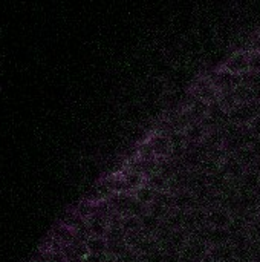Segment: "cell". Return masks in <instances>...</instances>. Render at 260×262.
<instances>
[{
  "mask_svg": "<svg viewBox=\"0 0 260 262\" xmlns=\"http://www.w3.org/2000/svg\"><path fill=\"white\" fill-rule=\"evenodd\" d=\"M192 94L196 100H201L207 104H213L218 101L221 92L211 81L208 75H199L193 80L192 83Z\"/></svg>",
  "mask_w": 260,
  "mask_h": 262,
  "instance_id": "cell-1",
  "label": "cell"
},
{
  "mask_svg": "<svg viewBox=\"0 0 260 262\" xmlns=\"http://www.w3.org/2000/svg\"><path fill=\"white\" fill-rule=\"evenodd\" d=\"M146 141L156 160H167V157H170L173 152V144H172L170 135L166 132H155V134L149 135V138Z\"/></svg>",
  "mask_w": 260,
  "mask_h": 262,
  "instance_id": "cell-2",
  "label": "cell"
},
{
  "mask_svg": "<svg viewBox=\"0 0 260 262\" xmlns=\"http://www.w3.org/2000/svg\"><path fill=\"white\" fill-rule=\"evenodd\" d=\"M224 69H227L228 72L234 74V75H244L248 72V51L247 49H238L234 51L231 55H228L222 66Z\"/></svg>",
  "mask_w": 260,
  "mask_h": 262,
  "instance_id": "cell-3",
  "label": "cell"
},
{
  "mask_svg": "<svg viewBox=\"0 0 260 262\" xmlns=\"http://www.w3.org/2000/svg\"><path fill=\"white\" fill-rule=\"evenodd\" d=\"M211 78V81L215 83V86L219 89V92H230L234 91L241 83H242V77L241 75H234L231 72H228L224 68H219L213 72V75H208Z\"/></svg>",
  "mask_w": 260,
  "mask_h": 262,
  "instance_id": "cell-4",
  "label": "cell"
},
{
  "mask_svg": "<svg viewBox=\"0 0 260 262\" xmlns=\"http://www.w3.org/2000/svg\"><path fill=\"white\" fill-rule=\"evenodd\" d=\"M228 117L231 123L236 126H250V123L257 117L256 111V101L253 103H239L231 112H228Z\"/></svg>",
  "mask_w": 260,
  "mask_h": 262,
  "instance_id": "cell-5",
  "label": "cell"
},
{
  "mask_svg": "<svg viewBox=\"0 0 260 262\" xmlns=\"http://www.w3.org/2000/svg\"><path fill=\"white\" fill-rule=\"evenodd\" d=\"M205 221L211 229H230L233 218L228 209L222 207H215L205 215Z\"/></svg>",
  "mask_w": 260,
  "mask_h": 262,
  "instance_id": "cell-6",
  "label": "cell"
},
{
  "mask_svg": "<svg viewBox=\"0 0 260 262\" xmlns=\"http://www.w3.org/2000/svg\"><path fill=\"white\" fill-rule=\"evenodd\" d=\"M109 232V221L103 216L92 215L86 220V233L87 236H101L106 238Z\"/></svg>",
  "mask_w": 260,
  "mask_h": 262,
  "instance_id": "cell-7",
  "label": "cell"
},
{
  "mask_svg": "<svg viewBox=\"0 0 260 262\" xmlns=\"http://www.w3.org/2000/svg\"><path fill=\"white\" fill-rule=\"evenodd\" d=\"M51 238H52L57 244H60L61 247H64V246H70V244L77 239V232H75L72 227L63 224V223H58V224L54 227Z\"/></svg>",
  "mask_w": 260,
  "mask_h": 262,
  "instance_id": "cell-8",
  "label": "cell"
},
{
  "mask_svg": "<svg viewBox=\"0 0 260 262\" xmlns=\"http://www.w3.org/2000/svg\"><path fill=\"white\" fill-rule=\"evenodd\" d=\"M208 135V129L202 121H195L192 124H188L184 130V137H185V143H193L198 144L201 141H204Z\"/></svg>",
  "mask_w": 260,
  "mask_h": 262,
  "instance_id": "cell-9",
  "label": "cell"
},
{
  "mask_svg": "<svg viewBox=\"0 0 260 262\" xmlns=\"http://www.w3.org/2000/svg\"><path fill=\"white\" fill-rule=\"evenodd\" d=\"M86 249L89 255H106L109 252V241L107 238L101 236H87L84 239Z\"/></svg>",
  "mask_w": 260,
  "mask_h": 262,
  "instance_id": "cell-10",
  "label": "cell"
},
{
  "mask_svg": "<svg viewBox=\"0 0 260 262\" xmlns=\"http://www.w3.org/2000/svg\"><path fill=\"white\" fill-rule=\"evenodd\" d=\"M120 227L124 235H135L143 230L141 227V218L135 215H124L120 220Z\"/></svg>",
  "mask_w": 260,
  "mask_h": 262,
  "instance_id": "cell-11",
  "label": "cell"
},
{
  "mask_svg": "<svg viewBox=\"0 0 260 262\" xmlns=\"http://www.w3.org/2000/svg\"><path fill=\"white\" fill-rule=\"evenodd\" d=\"M222 170L231 178H242V175L245 173V166L236 157H230L224 160Z\"/></svg>",
  "mask_w": 260,
  "mask_h": 262,
  "instance_id": "cell-12",
  "label": "cell"
},
{
  "mask_svg": "<svg viewBox=\"0 0 260 262\" xmlns=\"http://www.w3.org/2000/svg\"><path fill=\"white\" fill-rule=\"evenodd\" d=\"M123 173V178L126 181V186H127V190L132 193L135 192L138 187H141L143 184H146V177L136 170H132V169H127V170H121Z\"/></svg>",
  "mask_w": 260,
  "mask_h": 262,
  "instance_id": "cell-13",
  "label": "cell"
},
{
  "mask_svg": "<svg viewBox=\"0 0 260 262\" xmlns=\"http://www.w3.org/2000/svg\"><path fill=\"white\" fill-rule=\"evenodd\" d=\"M132 195L136 198V201H139L141 204H144L146 207H149L152 203H155L158 192H155L150 186L143 184V186H141V187H138L135 192H132Z\"/></svg>",
  "mask_w": 260,
  "mask_h": 262,
  "instance_id": "cell-14",
  "label": "cell"
},
{
  "mask_svg": "<svg viewBox=\"0 0 260 262\" xmlns=\"http://www.w3.org/2000/svg\"><path fill=\"white\" fill-rule=\"evenodd\" d=\"M146 184L150 186L155 192H166L169 189V180L161 175L159 172H155L146 178Z\"/></svg>",
  "mask_w": 260,
  "mask_h": 262,
  "instance_id": "cell-15",
  "label": "cell"
},
{
  "mask_svg": "<svg viewBox=\"0 0 260 262\" xmlns=\"http://www.w3.org/2000/svg\"><path fill=\"white\" fill-rule=\"evenodd\" d=\"M159 224H161V220L153 216V215H150V213H144L141 216V227H143V230L155 232L159 227Z\"/></svg>",
  "mask_w": 260,
  "mask_h": 262,
  "instance_id": "cell-16",
  "label": "cell"
},
{
  "mask_svg": "<svg viewBox=\"0 0 260 262\" xmlns=\"http://www.w3.org/2000/svg\"><path fill=\"white\" fill-rule=\"evenodd\" d=\"M248 71L260 74V51H248Z\"/></svg>",
  "mask_w": 260,
  "mask_h": 262,
  "instance_id": "cell-17",
  "label": "cell"
},
{
  "mask_svg": "<svg viewBox=\"0 0 260 262\" xmlns=\"http://www.w3.org/2000/svg\"><path fill=\"white\" fill-rule=\"evenodd\" d=\"M83 262H106V255H87Z\"/></svg>",
  "mask_w": 260,
  "mask_h": 262,
  "instance_id": "cell-18",
  "label": "cell"
},
{
  "mask_svg": "<svg viewBox=\"0 0 260 262\" xmlns=\"http://www.w3.org/2000/svg\"><path fill=\"white\" fill-rule=\"evenodd\" d=\"M256 111H257V115L260 117V98L259 100H256Z\"/></svg>",
  "mask_w": 260,
  "mask_h": 262,
  "instance_id": "cell-19",
  "label": "cell"
}]
</instances>
